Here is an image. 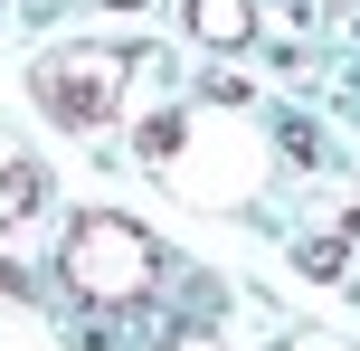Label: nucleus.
I'll list each match as a JSON object with an SVG mask.
<instances>
[{
    "label": "nucleus",
    "instance_id": "1",
    "mask_svg": "<svg viewBox=\"0 0 360 351\" xmlns=\"http://www.w3.org/2000/svg\"><path fill=\"white\" fill-rule=\"evenodd\" d=\"M67 276H76V295H95V304H133V295H152V276H162V247H152L133 219H86L76 247H67Z\"/></svg>",
    "mask_w": 360,
    "mask_h": 351
},
{
    "label": "nucleus",
    "instance_id": "2",
    "mask_svg": "<svg viewBox=\"0 0 360 351\" xmlns=\"http://www.w3.org/2000/svg\"><path fill=\"white\" fill-rule=\"evenodd\" d=\"M124 76H133V57H124V48H67V57H48V67H38V105H48L57 124L95 133V124H114V95H124Z\"/></svg>",
    "mask_w": 360,
    "mask_h": 351
},
{
    "label": "nucleus",
    "instance_id": "3",
    "mask_svg": "<svg viewBox=\"0 0 360 351\" xmlns=\"http://www.w3.org/2000/svg\"><path fill=\"white\" fill-rule=\"evenodd\" d=\"M190 38L199 48H247L256 38V0H190Z\"/></svg>",
    "mask_w": 360,
    "mask_h": 351
},
{
    "label": "nucleus",
    "instance_id": "4",
    "mask_svg": "<svg viewBox=\"0 0 360 351\" xmlns=\"http://www.w3.org/2000/svg\"><path fill=\"white\" fill-rule=\"evenodd\" d=\"M38 200H48V171L38 162H0V228H19Z\"/></svg>",
    "mask_w": 360,
    "mask_h": 351
},
{
    "label": "nucleus",
    "instance_id": "5",
    "mask_svg": "<svg viewBox=\"0 0 360 351\" xmlns=\"http://www.w3.org/2000/svg\"><path fill=\"white\" fill-rule=\"evenodd\" d=\"M171 152H180V114H152L143 124V162H171Z\"/></svg>",
    "mask_w": 360,
    "mask_h": 351
}]
</instances>
